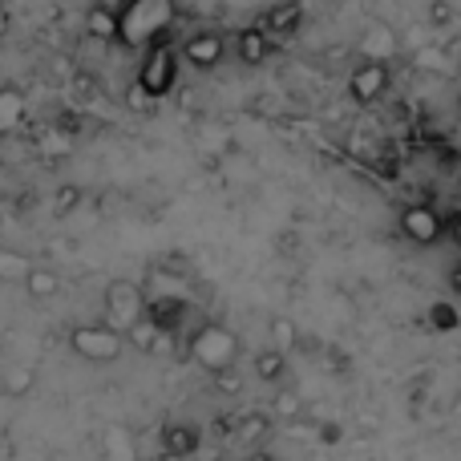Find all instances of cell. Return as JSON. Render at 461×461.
<instances>
[{
    "label": "cell",
    "instance_id": "cell-8",
    "mask_svg": "<svg viewBox=\"0 0 461 461\" xmlns=\"http://www.w3.org/2000/svg\"><path fill=\"white\" fill-rule=\"evenodd\" d=\"M223 53H227V41H223V32H215V29L191 32V37L183 41V49H178V57H186L194 69H215V65L223 61Z\"/></svg>",
    "mask_w": 461,
    "mask_h": 461
},
{
    "label": "cell",
    "instance_id": "cell-17",
    "mask_svg": "<svg viewBox=\"0 0 461 461\" xmlns=\"http://www.w3.org/2000/svg\"><path fill=\"white\" fill-rule=\"evenodd\" d=\"M267 336H271V348L287 352V357L300 348V328H295V320H287V316H271L267 320Z\"/></svg>",
    "mask_w": 461,
    "mask_h": 461
},
{
    "label": "cell",
    "instance_id": "cell-2",
    "mask_svg": "<svg viewBox=\"0 0 461 461\" xmlns=\"http://www.w3.org/2000/svg\"><path fill=\"white\" fill-rule=\"evenodd\" d=\"M239 352H243V344H239V336L230 332L227 324H219V320H207V324H199L191 332V340H186V357L194 360V365L203 368V373H223V368L239 365Z\"/></svg>",
    "mask_w": 461,
    "mask_h": 461
},
{
    "label": "cell",
    "instance_id": "cell-7",
    "mask_svg": "<svg viewBox=\"0 0 461 461\" xmlns=\"http://www.w3.org/2000/svg\"><path fill=\"white\" fill-rule=\"evenodd\" d=\"M389 81H393L389 61H360L357 69L348 73V97L357 105H373L389 94Z\"/></svg>",
    "mask_w": 461,
    "mask_h": 461
},
{
    "label": "cell",
    "instance_id": "cell-22",
    "mask_svg": "<svg viewBox=\"0 0 461 461\" xmlns=\"http://www.w3.org/2000/svg\"><path fill=\"white\" fill-rule=\"evenodd\" d=\"M303 413V397L295 389H279L276 401H271V417H279V421H295V417Z\"/></svg>",
    "mask_w": 461,
    "mask_h": 461
},
{
    "label": "cell",
    "instance_id": "cell-26",
    "mask_svg": "<svg viewBox=\"0 0 461 461\" xmlns=\"http://www.w3.org/2000/svg\"><path fill=\"white\" fill-rule=\"evenodd\" d=\"M454 21V5L449 0H433L429 5V24H449Z\"/></svg>",
    "mask_w": 461,
    "mask_h": 461
},
{
    "label": "cell",
    "instance_id": "cell-4",
    "mask_svg": "<svg viewBox=\"0 0 461 461\" xmlns=\"http://www.w3.org/2000/svg\"><path fill=\"white\" fill-rule=\"evenodd\" d=\"M134 81L154 97V102H162V97L178 86V49L170 45V37H162V41H154V45L142 49V65H138Z\"/></svg>",
    "mask_w": 461,
    "mask_h": 461
},
{
    "label": "cell",
    "instance_id": "cell-20",
    "mask_svg": "<svg viewBox=\"0 0 461 461\" xmlns=\"http://www.w3.org/2000/svg\"><path fill=\"white\" fill-rule=\"evenodd\" d=\"M158 336H162V328L154 324L150 316H138L134 324L126 328V344H130V348H138V352H146V357H150V352H154V344H158Z\"/></svg>",
    "mask_w": 461,
    "mask_h": 461
},
{
    "label": "cell",
    "instance_id": "cell-12",
    "mask_svg": "<svg viewBox=\"0 0 461 461\" xmlns=\"http://www.w3.org/2000/svg\"><path fill=\"white\" fill-rule=\"evenodd\" d=\"M162 454H167V457L199 454V429H194V425H183V421L162 425Z\"/></svg>",
    "mask_w": 461,
    "mask_h": 461
},
{
    "label": "cell",
    "instance_id": "cell-13",
    "mask_svg": "<svg viewBox=\"0 0 461 461\" xmlns=\"http://www.w3.org/2000/svg\"><path fill=\"white\" fill-rule=\"evenodd\" d=\"M24 292H29V300H37V303H45V300H53L57 292H61V276H57L53 267H41V263H32L29 267V276H24Z\"/></svg>",
    "mask_w": 461,
    "mask_h": 461
},
{
    "label": "cell",
    "instance_id": "cell-24",
    "mask_svg": "<svg viewBox=\"0 0 461 461\" xmlns=\"http://www.w3.org/2000/svg\"><path fill=\"white\" fill-rule=\"evenodd\" d=\"M81 199H86L81 186H61V191H57V215H73Z\"/></svg>",
    "mask_w": 461,
    "mask_h": 461
},
{
    "label": "cell",
    "instance_id": "cell-5",
    "mask_svg": "<svg viewBox=\"0 0 461 461\" xmlns=\"http://www.w3.org/2000/svg\"><path fill=\"white\" fill-rule=\"evenodd\" d=\"M102 308H105V324L126 332L138 316H146V287L134 284V279H110L102 295Z\"/></svg>",
    "mask_w": 461,
    "mask_h": 461
},
{
    "label": "cell",
    "instance_id": "cell-21",
    "mask_svg": "<svg viewBox=\"0 0 461 461\" xmlns=\"http://www.w3.org/2000/svg\"><path fill=\"white\" fill-rule=\"evenodd\" d=\"M271 433V417L267 413H243L235 421V438L239 446H255V441H263Z\"/></svg>",
    "mask_w": 461,
    "mask_h": 461
},
{
    "label": "cell",
    "instance_id": "cell-19",
    "mask_svg": "<svg viewBox=\"0 0 461 461\" xmlns=\"http://www.w3.org/2000/svg\"><path fill=\"white\" fill-rule=\"evenodd\" d=\"M29 267H32V259L24 251H16V247H0V284H24Z\"/></svg>",
    "mask_w": 461,
    "mask_h": 461
},
{
    "label": "cell",
    "instance_id": "cell-30",
    "mask_svg": "<svg viewBox=\"0 0 461 461\" xmlns=\"http://www.w3.org/2000/svg\"><path fill=\"white\" fill-rule=\"evenodd\" d=\"M449 287H454V295H461V263L449 271Z\"/></svg>",
    "mask_w": 461,
    "mask_h": 461
},
{
    "label": "cell",
    "instance_id": "cell-23",
    "mask_svg": "<svg viewBox=\"0 0 461 461\" xmlns=\"http://www.w3.org/2000/svg\"><path fill=\"white\" fill-rule=\"evenodd\" d=\"M105 454L110 457H130L134 454V446H130V438H126L122 425H110V429H105Z\"/></svg>",
    "mask_w": 461,
    "mask_h": 461
},
{
    "label": "cell",
    "instance_id": "cell-29",
    "mask_svg": "<svg viewBox=\"0 0 461 461\" xmlns=\"http://www.w3.org/2000/svg\"><path fill=\"white\" fill-rule=\"evenodd\" d=\"M8 29H13V13H8V8L0 5V41L8 37Z\"/></svg>",
    "mask_w": 461,
    "mask_h": 461
},
{
    "label": "cell",
    "instance_id": "cell-3",
    "mask_svg": "<svg viewBox=\"0 0 461 461\" xmlns=\"http://www.w3.org/2000/svg\"><path fill=\"white\" fill-rule=\"evenodd\" d=\"M69 352L86 365H113L126 352V332L113 324H77L69 328Z\"/></svg>",
    "mask_w": 461,
    "mask_h": 461
},
{
    "label": "cell",
    "instance_id": "cell-16",
    "mask_svg": "<svg viewBox=\"0 0 461 461\" xmlns=\"http://www.w3.org/2000/svg\"><path fill=\"white\" fill-rule=\"evenodd\" d=\"M37 384V368L32 365H13L0 373V389H5V397H29V389Z\"/></svg>",
    "mask_w": 461,
    "mask_h": 461
},
{
    "label": "cell",
    "instance_id": "cell-15",
    "mask_svg": "<svg viewBox=\"0 0 461 461\" xmlns=\"http://www.w3.org/2000/svg\"><path fill=\"white\" fill-rule=\"evenodd\" d=\"M86 32L94 41H118V13L110 5H94L86 13Z\"/></svg>",
    "mask_w": 461,
    "mask_h": 461
},
{
    "label": "cell",
    "instance_id": "cell-1",
    "mask_svg": "<svg viewBox=\"0 0 461 461\" xmlns=\"http://www.w3.org/2000/svg\"><path fill=\"white\" fill-rule=\"evenodd\" d=\"M118 13V41L126 49H146L154 41L170 37L178 21V0H122Z\"/></svg>",
    "mask_w": 461,
    "mask_h": 461
},
{
    "label": "cell",
    "instance_id": "cell-27",
    "mask_svg": "<svg viewBox=\"0 0 461 461\" xmlns=\"http://www.w3.org/2000/svg\"><path fill=\"white\" fill-rule=\"evenodd\" d=\"M433 324H438L441 328V332H449V328H454L457 324V316H454V308H446V303H441V308H433Z\"/></svg>",
    "mask_w": 461,
    "mask_h": 461
},
{
    "label": "cell",
    "instance_id": "cell-28",
    "mask_svg": "<svg viewBox=\"0 0 461 461\" xmlns=\"http://www.w3.org/2000/svg\"><path fill=\"white\" fill-rule=\"evenodd\" d=\"M446 235L454 239V243H457V251H461V211H457V215H454V219H449V223H446Z\"/></svg>",
    "mask_w": 461,
    "mask_h": 461
},
{
    "label": "cell",
    "instance_id": "cell-9",
    "mask_svg": "<svg viewBox=\"0 0 461 461\" xmlns=\"http://www.w3.org/2000/svg\"><path fill=\"white\" fill-rule=\"evenodd\" d=\"M360 57L365 61H393L397 57V49H401V32L393 29V24H384V21H368L365 24V32H360Z\"/></svg>",
    "mask_w": 461,
    "mask_h": 461
},
{
    "label": "cell",
    "instance_id": "cell-18",
    "mask_svg": "<svg viewBox=\"0 0 461 461\" xmlns=\"http://www.w3.org/2000/svg\"><path fill=\"white\" fill-rule=\"evenodd\" d=\"M255 376L259 381H284L287 376V352H279V348H263V352H255Z\"/></svg>",
    "mask_w": 461,
    "mask_h": 461
},
{
    "label": "cell",
    "instance_id": "cell-11",
    "mask_svg": "<svg viewBox=\"0 0 461 461\" xmlns=\"http://www.w3.org/2000/svg\"><path fill=\"white\" fill-rule=\"evenodd\" d=\"M300 24H303L300 0H279V5H271L267 13H263V29H267V37H292Z\"/></svg>",
    "mask_w": 461,
    "mask_h": 461
},
{
    "label": "cell",
    "instance_id": "cell-14",
    "mask_svg": "<svg viewBox=\"0 0 461 461\" xmlns=\"http://www.w3.org/2000/svg\"><path fill=\"white\" fill-rule=\"evenodd\" d=\"M21 122H24V94L13 86H5L0 89V138L21 130Z\"/></svg>",
    "mask_w": 461,
    "mask_h": 461
},
{
    "label": "cell",
    "instance_id": "cell-6",
    "mask_svg": "<svg viewBox=\"0 0 461 461\" xmlns=\"http://www.w3.org/2000/svg\"><path fill=\"white\" fill-rule=\"evenodd\" d=\"M397 223H401V235L417 247H433L446 235V219H441L438 207H429V203H409V207H401Z\"/></svg>",
    "mask_w": 461,
    "mask_h": 461
},
{
    "label": "cell",
    "instance_id": "cell-10",
    "mask_svg": "<svg viewBox=\"0 0 461 461\" xmlns=\"http://www.w3.org/2000/svg\"><path fill=\"white\" fill-rule=\"evenodd\" d=\"M235 53L243 65H263L271 57V37L263 24H247V29L235 32Z\"/></svg>",
    "mask_w": 461,
    "mask_h": 461
},
{
    "label": "cell",
    "instance_id": "cell-25",
    "mask_svg": "<svg viewBox=\"0 0 461 461\" xmlns=\"http://www.w3.org/2000/svg\"><path fill=\"white\" fill-rule=\"evenodd\" d=\"M126 105H130V110H138V113H142V110H150V105H154V97L146 94V89L134 81V86L126 89Z\"/></svg>",
    "mask_w": 461,
    "mask_h": 461
}]
</instances>
